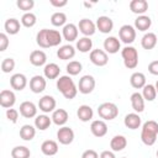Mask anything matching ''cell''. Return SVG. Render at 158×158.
Returning <instances> with one entry per match:
<instances>
[{
    "instance_id": "f546056e",
    "label": "cell",
    "mask_w": 158,
    "mask_h": 158,
    "mask_svg": "<svg viewBox=\"0 0 158 158\" xmlns=\"http://www.w3.org/2000/svg\"><path fill=\"white\" fill-rule=\"evenodd\" d=\"M5 31L9 33V35H16L20 28H21V25H20V21L15 17H11V19H7L5 21Z\"/></svg>"
},
{
    "instance_id": "836d02e7",
    "label": "cell",
    "mask_w": 158,
    "mask_h": 158,
    "mask_svg": "<svg viewBox=\"0 0 158 158\" xmlns=\"http://www.w3.org/2000/svg\"><path fill=\"white\" fill-rule=\"evenodd\" d=\"M51 122H52V118H49V116L47 115H40L35 118V126L41 131L47 130L51 126Z\"/></svg>"
},
{
    "instance_id": "277c9868",
    "label": "cell",
    "mask_w": 158,
    "mask_h": 158,
    "mask_svg": "<svg viewBox=\"0 0 158 158\" xmlns=\"http://www.w3.org/2000/svg\"><path fill=\"white\" fill-rule=\"evenodd\" d=\"M98 114L104 120H114L118 115V107L114 102H102L98 107Z\"/></svg>"
},
{
    "instance_id": "d6a6232c",
    "label": "cell",
    "mask_w": 158,
    "mask_h": 158,
    "mask_svg": "<svg viewBox=\"0 0 158 158\" xmlns=\"http://www.w3.org/2000/svg\"><path fill=\"white\" fill-rule=\"evenodd\" d=\"M36 135V130L32 125H23L21 128H20V137L25 141H31L33 139Z\"/></svg>"
},
{
    "instance_id": "ba28073f",
    "label": "cell",
    "mask_w": 158,
    "mask_h": 158,
    "mask_svg": "<svg viewBox=\"0 0 158 158\" xmlns=\"http://www.w3.org/2000/svg\"><path fill=\"white\" fill-rule=\"evenodd\" d=\"M57 138L59 141V143L67 146V144H70L74 139V131L68 127V126H63L58 130L57 132Z\"/></svg>"
},
{
    "instance_id": "4316f807",
    "label": "cell",
    "mask_w": 158,
    "mask_h": 158,
    "mask_svg": "<svg viewBox=\"0 0 158 158\" xmlns=\"http://www.w3.org/2000/svg\"><path fill=\"white\" fill-rule=\"evenodd\" d=\"M151 25H152V20L147 15H139L135 20V27L138 31H147L151 27Z\"/></svg>"
},
{
    "instance_id": "bcb514c9",
    "label": "cell",
    "mask_w": 158,
    "mask_h": 158,
    "mask_svg": "<svg viewBox=\"0 0 158 158\" xmlns=\"http://www.w3.org/2000/svg\"><path fill=\"white\" fill-rule=\"evenodd\" d=\"M7 46H9V38H7L6 33L1 32L0 33V51L4 52L7 48Z\"/></svg>"
},
{
    "instance_id": "60d3db41",
    "label": "cell",
    "mask_w": 158,
    "mask_h": 158,
    "mask_svg": "<svg viewBox=\"0 0 158 158\" xmlns=\"http://www.w3.org/2000/svg\"><path fill=\"white\" fill-rule=\"evenodd\" d=\"M83 69V65L78 60H70L67 64V72L69 75H78Z\"/></svg>"
},
{
    "instance_id": "d4e9b609",
    "label": "cell",
    "mask_w": 158,
    "mask_h": 158,
    "mask_svg": "<svg viewBox=\"0 0 158 158\" xmlns=\"http://www.w3.org/2000/svg\"><path fill=\"white\" fill-rule=\"evenodd\" d=\"M130 99H131L132 109H133L136 112H142V111L144 110V99H143L142 94H139V93H133Z\"/></svg>"
},
{
    "instance_id": "7bdbcfd3",
    "label": "cell",
    "mask_w": 158,
    "mask_h": 158,
    "mask_svg": "<svg viewBox=\"0 0 158 158\" xmlns=\"http://www.w3.org/2000/svg\"><path fill=\"white\" fill-rule=\"evenodd\" d=\"M15 68V60L14 58L11 57H7V58H4L2 62H1V70L4 73H10L12 72Z\"/></svg>"
},
{
    "instance_id": "9a60e30c",
    "label": "cell",
    "mask_w": 158,
    "mask_h": 158,
    "mask_svg": "<svg viewBox=\"0 0 158 158\" xmlns=\"http://www.w3.org/2000/svg\"><path fill=\"white\" fill-rule=\"evenodd\" d=\"M38 107L43 112H51V111H53L54 107H56V100H54V98L51 96V95L42 96L40 99V101H38Z\"/></svg>"
},
{
    "instance_id": "f5cc1de1",
    "label": "cell",
    "mask_w": 158,
    "mask_h": 158,
    "mask_svg": "<svg viewBox=\"0 0 158 158\" xmlns=\"http://www.w3.org/2000/svg\"><path fill=\"white\" fill-rule=\"evenodd\" d=\"M154 86H156V90H157V94H158V80H157V83H156Z\"/></svg>"
},
{
    "instance_id": "6da1fadb",
    "label": "cell",
    "mask_w": 158,
    "mask_h": 158,
    "mask_svg": "<svg viewBox=\"0 0 158 158\" xmlns=\"http://www.w3.org/2000/svg\"><path fill=\"white\" fill-rule=\"evenodd\" d=\"M158 135V122L154 120H148L142 126L141 139L146 146H153Z\"/></svg>"
},
{
    "instance_id": "74e56055",
    "label": "cell",
    "mask_w": 158,
    "mask_h": 158,
    "mask_svg": "<svg viewBox=\"0 0 158 158\" xmlns=\"http://www.w3.org/2000/svg\"><path fill=\"white\" fill-rule=\"evenodd\" d=\"M142 96H143V99L147 100V101H153V100L156 99V96H157L156 86L152 85V84H147V85H144Z\"/></svg>"
},
{
    "instance_id": "f1b7e54d",
    "label": "cell",
    "mask_w": 158,
    "mask_h": 158,
    "mask_svg": "<svg viewBox=\"0 0 158 158\" xmlns=\"http://www.w3.org/2000/svg\"><path fill=\"white\" fill-rule=\"evenodd\" d=\"M130 83L131 85L135 88V89H141V88H144L146 85V77L143 73L141 72H135L131 78H130Z\"/></svg>"
},
{
    "instance_id": "44dd1931",
    "label": "cell",
    "mask_w": 158,
    "mask_h": 158,
    "mask_svg": "<svg viewBox=\"0 0 158 158\" xmlns=\"http://www.w3.org/2000/svg\"><path fill=\"white\" fill-rule=\"evenodd\" d=\"M41 151L44 156H54L58 152V143L53 139H46L41 144Z\"/></svg>"
},
{
    "instance_id": "f6af8a7d",
    "label": "cell",
    "mask_w": 158,
    "mask_h": 158,
    "mask_svg": "<svg viewBox=\"0 0 158 158\" xmlns=\"http://www.w3.org/2000/svg\"><path fill=\"white\" fill-rule=\"evenodd\" d=\"M6 117L10 122L12 123H16L17 122V118H19V111L15 110V109H7L6 110Z\"/></svg>"
},
{
    "instance_id": "5b68a950",
    "label": "cell",
    "mask_w": 158,
    "mask_h": 158,
    "mask_svg": "<svg viewBox=\"0 0 158 158\" xmlns=\"http://www.w3.org/2000/svg\"><path fill=\"white\" fill-rule=\"evenodd\" d=\"M118 37L126 44L132 43L135 41V38H136V30H135V27L131 26V25L121 26V28L118 30Z\"/></svg>"
},
{
    "instance_id": "f907efd6",
    "label": "cell",
    "mask_w": 158,
    "mask_h": 158,
    "mask_svg": "<svg viewBox=\"0 0 158 158\" xmlns=\"http://www.w3.org/2000/svg\"><path fill=\"white\" fill-rule=\"evenodd\" d=\"M100 158H116V157L111 151H102L100 154Z\"/></svg>"
},
{
    "instance_id": "7dc6e473",
    "label": "cell",
    "mask_w": 158,
    "mask_h": 158,
    "mask_svg": "<svg viewBox=\"0 0 158 158\" xmlns=\"http://www.w3.org/2000/svg\"><path fill=\"white\" fill-rule=\"evenodd\" d=\"M148 72L153 75H158V60H152L148 64Z\"/></svg>"
},
{
    "instance_id": "ffe728a7",
    "label": "cell",
    "mask_w": 158,
    "mask_h": 158,
    "mask_svg": "<svg viewBox=\"0 0 158 158\" xmlns=\"http://www.w3.org/2000/svg\"><path fill=\"white\" fill-rule=\"evenodd\" d=\"M126 146H127V139H126V137L122 136V135H116V136H114V137L111 138V141H110V147H111V149L115 151V152L122 151L123 148H126Z\"/></svg>"
},
{
    "instance_id": "816d5d0a",
    "label": "cell",
    "mask_w": 158,
    "mask_h": 158,
    "mask_svg": "<svg viewBox=\"0 0 158 158\" xmlns=\"http://www.w3.org/2000/svg\"><path fill=\"white\" fill-rule=\"evenodd\" d=\"M91 2H88V1H84V6H86V7H91Z\"/></svg>"
},
{
    "instance_id": "83f0119b",
    "label": "cell",
    "mask_w": 158,
    "mask_h": 158,
    "mask_svg": "<svg viewBox=\"0 0 158 158\" xmlns=\"http://www.w3.org/2000/svg\"><path fill=\"white\" fill-rule=\"evenodd\" d=\"M51 118H52V121H53L56 125L62 126V125H64V123L68 121V112H67L64 109H57V110L53 111Z\"/></svg>"
},
{
    "instance_id": "7c38bea8",
    "label": "cell",
    "mask_w": 158,
    "mask_h": 158,
    "mask_svg": "<svg viewBox=\"0 0 158 158\" xmlns=\"http://www.w3.org/2000/svg\"><path fill=\"white\" fill-rule=\"evenodd\" d=\"M80 32L85 36V37H89L91 35L95 33V30H96V25L90 20V19H81L79 21V25H78Z\"/></svg>"
},
{
    "instance_id": "30bf717a",
    "label": "cell",
    "mask_w": 158,
    "mask_h": 158,
    "mask_svg": "<svg viewBox=\"0 0 158 158\" xmlns=\"http://www.w3.org/2000/svg\"><path fill=\"white\" fill-rule=\"evenodd\" d=\"M15 101H16V96H15L14 91L7 90V89L1 90V93H0V105L2 107L11 109L12 105L15 104Z\"/></svg>"
},
{
    "instance_id": "8992f818",
    "label": "cell",
    "mask_w": 158,
    "mask_h": 158,
    "mask_svg": "<svg viewBox=\"0 0 158 158\" xmlns=\"http://www.w3.org/2000/svg\"><path fill=\"white\" fill-rule=\"evenodd\" d=\"M95 88V79L93 75H83L79 80V84H78V89L81 94H90Z\"/></svg>"
},
{
    "instance_id": "cb8c5ba5",
    "label": "cell",
    "mask_w": 158,
    "mask_h": 158,
    "mask_svg": "<svg viewBox=\"0 0 158 158\" xmlns=\"http://www.w3.org/2000/svg\"><path fill=\"white\" fill-rule=\"evenodd\" d=\"M57 56L62 60H68V59H72L75 56V49L70 44H64L57 51Z\"/></svg>"
},
{
    "instance_id": "ab89813d",
    "label": "cell",
    "mask_w": 158,
    "mask_h": 158,
    "mask_svg": "<svg viewBox=\"0 0 158 158\" xmlns=\"http://www.w3.org/2000/svg\"><path fill=\"white\" fill-rule=\"evenodd\" d=\"M67 21V15L62 11H57L51 16V22L53 26H63Z\"/></svg>"
},
{
    "instance_id": "ac0fdd59",
    "label": "cell",
    "mask_w": 158,
    "mask_h": 158,
    "mask_svg": "<svg viewBox=\"0 0 158 158\" xmlns=\"http://www.w3.org/2000/svg\"><path fill=\"white\" fill-rule=\"evenodd\" d=\"M125 126L127 128H131V130H137L139 126H141V117L136 112H131V114H127L125 116Z\"/></svg>"
},
{
    "instance_id": "8d00e7d4",
    "label": "cell",
    "mask_w": 158,
    "mask_h": 158,
    "mask_svg": "<svg viewBox=\"0 0 158 158\" xmlns=\"http://www.w3.org/2000/svg\"><path fill=\"white\" fill-rule=\"evenodd\" d=\"M93 47V41L89 38V37H81L78 40L77 42V48L79 49V52L81 53H86L91 49Z\"/></svg>"
},
{
    "instance_id": "c3c4849f",
    "label": "cell",
    "mask_w": 158,
    "mask_h": 158,
    "mask_svg": "<svg viewBox=\"0 0 158 158\" xmlns=\"http://www.w3.org/2000/svg\"><path fill=\"white\" fill-rule=\"evenodd\" d=\"M81 158H100V157H99V154H98L96 151H94V149H86V151L83 152Z\"/></svg>"
},
{
    "instance_id": "e0dca14e",
    "label": "cell",
    "mask_w": 158,
    "mask_h": 158,
    "mask_svg": "<svg viewBox=\"0 0 158 158\" xmlns=\"http://www.w3.org/2000/svg\"><path fill=\"white\" fill-rule=\"evenodd\" d=\"M120 46H121L120 41L116 37H114V36H110V37H107L104 41V49L107 53H111V54L117 53L118 49H120Z\"/></svg>"
},
{
    "instance_id": "4dcf8cb0",
    "label": "cell",
    "mask_w": 158,
    "mask_h": 158,
    "mask_svg": "<svg viewBox=\"0 0 158 158\" xmlns=\"http://www.w3.org/2000/svg\"><path fill=\"white\" fill-rule=\"evenodd\" d=\"M141 44H142V47H143L144 49H152V48H154V46L157 44V36H156V33H153V32H147V33L142 37Z\"/></svg>"
},
{
    "instance_id": "5bb4252c",
    "label": "cell",
    "mask_w": 158,
    "mask_h": 158,
    "mask_svg": "<svg viewBox=\"0 0 158 158\" xmlns=\"http://www.w3.org/2000/svg\"><path fill=\"white\" fill-rule=\"evenodd\" d=\"M10 85H11L12 89L21 91V90H23V89L26 88V85H27V79H26V77H25L23 74L16 73V74H14V75L10 78Z\"/></svg>"
},
{
    "instance_id": "7a4b0ae2",
    "label": "cell",
    "mask_w": 158,
    "mask_h": 158,
    "mask_svg": "<svg viewBox=\"0 0 158 158\" xmlns=\"http://www.w3.org/2000/svg\"><path fill=\"white\" fill-rule=\"evenodd\" d=\"M57 89L68 100L74 99L78 93V89H77L73 79L69 75H62L59 79H57Z\"/></svg>"
},
{
    "instance_id": "1f68e13d",
    "label": "cell",
    "mask_w": 158,
    "mask_h": 158,
    "mask_svg": "<svg viewBox=\"0 0 158 158\" xmlns=\"http://www.w3.org/2000/svg\"><path fill=\"white\" fill-rule=\"evenodd\" d=\"M43 72L47 79H56L60 73V68L56 63H49V64H46Z\"/></svg>"
},
{
    "instance_id": "3957f363",
    "label": "cell",
    "mask_w": 158,
    "mask_h": 158,
    "mask_svg": "<svg viewBox=\"0 0 158 158\" xmlns=\"http://www.w3.org/2000/svg\"><path fill=\"white\" fill-rule=\"evenodd\" d=\"M121 56L123 58V64L128 69H135L138 64V53L137 49L132 46H126L121 51Z\"/></svg>"
},
{
    "instance_id": "db71d44e",
    "label": "cell",
    "mask_w": 158,
    "mask_h": 158,
    "mask_svg": "<svg viewBox=\"0 0 158 158\" xmlns=\"http://www.w3.org/2000/svg\"><path fill=\"white\" fill-rule=\"evenodd\" d=\"M157 158H158V149H157Z\"/></svg>"
},
{
    "instance_id": "b9f144b4",
    "label": "cell",
    "mask_w": 158,
    "mask_h": 158,
    "mask_svg": "<svg viewBox=\"0 0 158 158\" xmlns=\"http://www.w3.org/2000/svg\"><path fill=\"white\" fill-rule=\"evenodd\" d=\"M36 21H37V19L33 12H25L21 17V23L25 27H32L36 23Z\"/></svg>"
},
{
    "instance_id": "f35d334b",
    "label": "cell",
    "mask_w": 158,
    "mask_h": 158,
    "mask_svg": "<svg viewBox=\"0 0 158 158\" xmlns=\"http://www.w3.org/2000/svg\"><path fill=\"white\" fill-rule=\"evenodd\" d=\"M47 33H48V28H42L41 31H38L37 36H36V42L40 47L42 48H48V40H47Z\"/></svg>"
},
{
    "instance_id": "ee69618b",
    "label": "cell",
    "mask_w": 158,
    "mask_h": 158,
    "mask_svg": "<svg viewBox=\"0 0 158 158\" xmlns=\"http://www.w3.org/2000/svg\"><path fill=\"white\" fill-rule=\"evenodd\" d=\"M16 5H17V7L20 10H23V11L30 12L28 10H31L35 6V1L33 0H17L16 1Z\"/></svg>"
},
{
    "instance_id": "11a10c76",
    "label": "cell",
    "mask_w": 158,
    "mask_h": 158,
    "mask_svg": "<svg viewBox=\"0 0 158 158\" xmlns=\"http://www.w3.org/2000/svg\"><path fill=\"white\" fill-rule=\"evenodd\" d=\"M121 158H127V157H121Z\"/></svg>"
},
{
    "instance_id": "e575fe53",
    "label": "cell",
    "mask_w": 158,
    "mask_h": 158,
    "mask_svg": "<svg viewBox=\"0 0 158 158\" xmlns=\"http://www.w3.org/2000/svg\"><path fill=\"white\" fill-rule=\"evenodd\" d=\"M30 156H31V152L25 146H16L11 151L12 158H30Z\"/></svg>"
},
{
    "instance_id": "52a82bcc",
    "label": "cell",
    "mask_w": 158,
    "mask_h": 158,
    "mask_svg": "<svg viewBox=\"0 0 158 158\" xmlns=\"http://www.w3.org/2000/svg\"><path fill=\"white\" fill-rule=\"evenodd\" d=\"M89 57H90L91 63L95 64V65H98V67H104L109 62V57H107L106 52L102 51V49H99V48L93 49L90 52V56Z\"/></svg>"
},
{
    "instance_id": "484cf974",
    "label": "cell",
    "mask_w": 158,
    "mask_h": 158,
    "mask_svg": "<svg viewBox=\"0 0 158 158\" xmlns=\"http://www.w3.org/2000/svg\"><path fill=\"white\" fill-rule=\"evenodd\" d=\"M77 115H78V118L83 122H86L89 120L93 118V109L89 106V105H80L78 107V111H77Z\"/></svg>"
},
{
    "instance_id": "2e32d148",
    "label": "cell",
    "mask_w": 158,
    "mask_h": 158,
    "mask_svg": "<svg viewBox=\"0 0 158 158\" xmlns=\"http://www.w3.org/2000/svg\"><path fill=\"white\" fill-rule=\"evenodd\" d=\"M20 114L26 118L35 117L37 114V107L32 101H23L20 105Z\"/></svg>"
},
{
    "instance_id": "4fadbf2b",
    "label": "cell",
    "mask_w": 158,
    "mask_h": 158,
    "mask_svg": "<svg viewBox=\"0 0 158 158\" xmlns=\"http://www.w3.org/2000/svg\"><path fill=\"white\" fill-rule=\"evenodd\" d=\"M46 79L42 75H35L31 78L30 80V89L35 93V94H40L46 89Z\"/></svg>"
},
{
    "instance_id": "d6986e66",
    "label": "cell",
    "mask_w": 158,
    "mask_h": 158,
    "mask_svg": "<svg viewBox=\"0 0 158 158\" xmlns=\"http://www.w3.org/2000/svg\"><path fill=\"white\" fill-rule=\"evenodd\" d=\"M47 60V56L43 51L41 49H36V51H32L31 54H30V62L31 64L36 65V67H41L46 63Z\"/></svg>"
},
{
    "instance_id": "9c48e42d",
    "label": "cell",
    "mask_w": 158,
    "mask_h": 158,
    "mask_svg": "<svg viewBox=\"0 0 158 158\" xmlns=\"http://www.w3.org/2000/svg\"><path fill=\"white\" fill-rule=\"evenodd\" d=\"M95 25H96L98 30H99L100 32H102V33H109V32H111L112 28H114V21H112L109 16H105V15L99 16Z\"/></svg>"
},
{
    "instance_id": "7402d4cb",
    "label": "cell",
    "mask_w": 158,
    "mask_h": 158,
    "mask_svg": "<svg viewBox=\"0 0 158 158\" xmlns=\"http://www.w3.org/2000/svg\"><path fill=\"white\" fill-rule=\"evenodd\" d=\"M63 37L68 42H73L78 37V27L74 23H67L63 27Z\"/></svg>"
},
{
    "instance_id": "8fae6325",
    "label": "cell",
    "mask_w": 158,
    "mask_h": 158,
    "mask_svg": "<svg viewBox=\"0 0 158 158\" xmlns=\"http://www.w3.org/2000/svg\"><path fill=\"white\" fill-rule=\"evenodd\" d=\"M90 131L95 137H104L107 133V125L104 120H95L90 125Z\"/></svg>"
},
{
    "instance_id": "d590c367",
    "label": "cell",
    "mask_w": 158,
    "mask_h": 158,
    "mask_svg": "<svg viewBox=\"0 0 158 158\" xmlns=\"http://www.w3.org/2000/svg\"><path fill=\"white\" fill-rule=\"evenodd\" d=\"M47 40H48L49 47H54V46H58L62 42V35L57 30H48Z\"/></svg>"
},
{
    "instance_id": "603a6c76",
    "label": "cell",
    "mask_w": 158,
    "mask_h": 158,
    "mask_svg": "<svg viewBox=\"0 0 158 158\" xmlns=\"http://www.w3.org/2000/svg\"><path fill=\"white\" fill-rule=\"evenodd\" d=\"M130 9L132 12L138 14L139 16V15H143L148 10V2L147 0H132L130 2Z\"/></svg>"
},
{
    "instance_id": "681fc988",
    "label": "cell",
    "mask_w": 158,
    "mask_h": 158,
    "mask_svg": "<svg viewBox=\"0 0 158 158\" xmlns=\"http://www.w3.org/2000/svg\"><path fill=\"white\" fill-rule=\"evenodd\" d=\"M67 0H51V4L56 7H62V6H65L67 5Z\"/></svg>"
}]
</instances>
